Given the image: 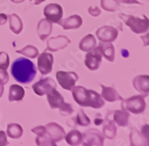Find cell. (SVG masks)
<instances>
[{"label": "cell", "instance_id": "obj_1", "mask_svg": "<svg viewBox=\"0 0 149 146\" xmlns=\"http://www.w3.org/2000/svg\"><path fill=\"white\" fill-rule=\"evenodd\" d=\"M10 72L17 82L26 85L34 80L37 74V70L31 61L27 58L20 57L13 62Z\"/></svg>", "mask_w": 149, "mask_h": 146}, {"label": "cell", "instance_id": "obj_2", "mask_svg": "<svg viewBox=\"0 0 149 146\" xmlns=\"http://www.w3.org/2000/svg\"><path fill=\"white\" fill-rule=\"evenodd\" d=\"M71 91L73 99L81 107H91L97 109L104 105V101L96 91L86 89L83 86H74Z\"/></svg>", "mask_w": 149, "mask_h": 146}, {"label": "cell", "instance_id": "obj_3", "mask_svg": "<svg viewBox=\"0 0 149 146\" xmlns=\"http://www.w3.org/2000/svg\"><path fill=\"white\" fill-rule=\"evenodd\" d=\"M119 17L122 19L125 25L128 26L135 34H143L148 30L149 20L145 15H143L144 19L134 17L132 15H126L124 14H120Z\"/></svg>", "mask_w": 149, "mask_h": 146}, {"label": "cell", "instance_id": "obj_4", "mask_svg": "<svg viewBox=\"0 0 149 146\" xmlns=\"http://www.w3.org/2000/svg\"><path fill=\"white\" fill-rule=\"evenodd\" d=\"M145 97L146 96L143 95H136L125 100L123 99L121 104L122 109L134 114H142L144 112L146 107Z\"/></svg>", "mask_w": 149, "mask_h": 146}, {"label": "cell", "instance_id": "obj_5", "mask_svg": "<svg viewBox=\"0 0 149 146\" xmlns=\"http://www.w3.org/2000/svg\"><path fill=\"white\" fill-rule=\"evenodd\" d=\"M56 78L60 85L67 91H71L79 79L78 74L72 71H58L56 74Z\"/></svg>", "mask_w": 149, "mask_h": 146}, {"label": "cell", "instance_id": "obj_6", "mask_svg": "<svg viewBox=\"0 0 149 146\" xmlns=\"http://www.w3.org/2000/svg\"><path fill=\"white\" fill-rule=\"evenodd\" d=\"M83 145L86 146L103 145L104 136L97 129H89L82 134Z\"/></svg>", "mask_w": 149, "mask_h": 146}, {"label": "cell", "instance_id": "obj_7", "mask_svg": "<svg viewBox=\"0 0 149 146\" xmlns=\"http://www.w3.org/2000/svg\"><path fill=\"white\" fill-rule=\"evenodd\" d=\"M43 14L46 19L52 23H58L63 15V10L61 5L57 3L49 4L44 8Z\"/></svg>", "mask_w": 149, "mask_h": 146}, {"label": "cell", "instance_id": "obj_8", "mask_svg": "<svg viewBox=\"0 0 149 146\" xmlns=\"http://www.w3.org/2000/svg\"><path fill=\"white\" fill-rule=\"evenodd\" d=\"M54 62V57L52 54L42 52L37 59V68L42 75H47L52 71V65Z\"/></svg>", "mask_w": 149, "mask_h": 146}, {"label": "cell", "instance_id": "obj_9", "mask_svg": "<svg viewBox=\"0 0 149 146\" xmlns=\"http://www.w3.org/2000/svg\"><path fill=\"white\" fill-rule=\"evenodd\" d=\"M102 59V54L100 49L95 47L86 54L85 65L91 71H96L100 66Z\"/></svg>", "mask_w": 149, "mask_h": 146}, {"label": "cell", "instance_id": "obj_10", "mask_svg": "<svg viewBox=\"0 0 149 146\" xmlns=\"http://www.w3.org/2000/svg\"><path fill=\"white\" fill-rule=\"evenodd\" d=\"M57 87L55 81L52 77H46L41 79L32 85V88L34 93L38 96H43L46 93L49 92L52 88Z\"/></svg>", "mask_w": 149, "mask_h": 146}, {"label": "cell", "instance_id": "obj_11", "mask_svg": "<svg viewBox=\"0 0 149 146\" xmlns=\"http://www.w3.org/2000/svg\"><path fill=\"white\" fill-rule=\"evenodd\" d=\"M119 31L112 26L105 25L98 28L96 31V36L102 42H112L118 37Z\"/></svg>", "mask_w": 149, "mask_h": 146}, {"label": "cell", "instance_id": "obj_12", "mask_svg": "<svg viewBox=\"0 0 149 146\" xmlns=\"http://www.w3.org/2000/svg\"><path fill=\"white\" fill-rule=\"evenodd\" d=\"M71 42L70 39L66 36L59 35L56 37H51L47 40V48L46 50L55 52L64 49Z\"/></svg>", "mask_w": 149, "mask_h": 146}, {"label": "cell", "instance_id": "obj_13", "mask_svg": "<svg viewBox=\"0 0 149 146\" xmlns=\"http://www.w3.org/2000/svg\"><path fill=\"white\" fill-rule=\"evenodd\" d=\"M46 134L54 143L61 141L64 139L66 133L63 127L55 123H51L46 125Z\"/></svg>", "mask_w": 149, "mask_h": 146}, {"label": "cell", "instance_id": "obj_14", "mask_svg": "<svg viewBox=\"0 0 149 146\" xmlns=\"http://www.w3.org/2000/svg\"><path fill=\"white\" fill-rule=\"evenodd\" d=\"M133 85L135 89L142 94L143 96H148L149 92V76L148 75H139L134 78Z\"/></svg>", "mask_w": 149, "mask_h": 146}, {"label": "cell", "instance_id": "obj_15", "mask_svg": "<svg viewBox=\"0 0 149 146\" xmlns=\"http://www.w3.org/2000/svg\"><path fill=\"white\" fill-rule=\"evenodd\" d=\"M82 22V18L80 16L73 15L64 19L63 20L61 19L58 23L62 26L64 30H74L79 28L81 26Z\"/></svg>", "mask_w": 149, "mask_h": 146}, {"label": "cell", "instance_id": "obj_16", "mask_svg": "<svg viewBox=\"0 0 149 146\" xmlns=\"http://www.w3.org/2000/svg\"><path fill=\"white\" fill-rule=\"evenodd\" d=\"M47 100L52 109L59 108L64 103V99L61 94L56 90L55 87L52 88L49 92L46 93Z\"/></svg>", "mask_w": 149, "mask_h": 146}, {"label": "cell", "instance_id": "obj_17", "mask_svg": "<svg viewBox=\"0 0 149 146\" xmlns=\"http://www.w3.org/2000/svg\"><path fill=\"white\" fill-rule=\"evenodd\" d=\"M52 32V24L46 19H42L38 22L37 25V33L40 39L45 41L46 38L51 35Z\"/></svg>", "mask_w": 149, "mask_h": 146}, {"label": "cell", "instance_id": "obj_18", "mask_svg": "<svg viewBox=\"0 0 149 146\" xmlns=\"http://www.w3.org/2000/svg\"><path fill=\"white\" fill-rule=\"evenodd\" d=\"M101 87H102V97L104 98V100L110 102V103H113V102L119 100H123V98L120 96V94L113 87H106L103 85H101Z\"/></svg>", "mask_w": 149, "mask_h": 146}, {"label": "cell", "instance_id": "obj_19", "mask_svg": "<svg viewBox=\"0 0 149 146\" xmlns=\"http://www.w3.org/2000/svg\"><path fill=\"white\" fill-rule=\"evenodd\" d=\"M98 48L100 49L102 56L109 62H113L115 57V48L111 42H100Z\"/></svg>", "mask_w": 149, "mask_h": 146}, {"label": "cell", "instance_id": "obj_20", "mask_svg": "<svg viewBox=\"0 0 149 146\" xmlns=\"http://www.w3.org/2000/svg\"><path fill=\"white\" fill-rule=\"evenodd\" d=\"M102 129H103L104 136L107 139H113L116 136V126L113 120H110L107 117L105 119Z\"/></svg>", "mask_w": 149, "mask_h": 146}, {"label": "cell", "instance_id": "obj_21", "mask_svg": "<svg viewBox=\"0 0 149 146\" xmlns=\"http://www.w3.org/2000/svg\"><path fill=\"white\" fill-rule=\"evenodd\" d=\"M130 114L126 110H117L114 111L113 121L119 126L126 127L129 123Z\"/></svg>", "mask_w": 149, "mask_h": 146}, {"label": "cell", "instance_id": "obj_22", "mask_svg": "<svg viewBox=\"0 0 149 146\" xmlns=\"http://www.w3.org/2000/svg\"><path fill=\"white\" fill-rule=\"evenodd\" d=\"M25 96V90L19 85H13L9 89L8 99L10 102L21 101Z\"/></svg>", "mask_w": 149, "mask_h": 146}, {"label": "cell", "instance_id": "obj_23", "mask_svg": "<svg viewBox=\"0 0 149 146\" xmlns=\"http://www.w3.org/2000/svg\"><path fill=\"white\" fill-rule=\"evenodd\" d=\"M65 139L70 145H79L83 143L82 134L78 130H72L65 135Z\"/></svg>", "mask_w": 149, "mask_h": 146}, {"label": "cell", "instance_id": "obj_24", "mask_svg": "<svg viewBox=\"0 0 149 146\" xmlns=\"http://www.w3.org/2000/svg\"><path fill=\"white\" fill-rule=\"evenodd\" d=\"M9 24H10V29L12 32L15 34H20L23 28V24L19 16L15 14L9 15Z\"/></svg>", "mask_w": 149, "mask_h": 146}, {"label": "cell", "instance_id": "obj_25", "mask_svg": "<svg viewBox=\"0 0 149 146\" xmlns=\"http://www.w3.org/2000/svg\"><path fill=\"white\" fill-rule=\"evenodd\" d=\"M96 46V39L93 34L84 37L79 43V48L83 51H90Z\"/></svg>", "mask_w": 149, "mask_h": 146}, {"label": "cell", "instance_id": "obj_26", "mask_svg": "<svg viewBox=\"0 0 149 146\" xmlns=\"http://www.w3.org/2000/svg\"><path fill=\"white\" fill-rule=\"evenodd\" d=\"M7 134L9 137L12 139H19L22 136L23 134V129L19 124L11 123L8 125Z\"/></svg>", "mask_w": 149, "mask_h": 146}, {"label": "cell", "instance_id": "obj_27", "mask_svg": "<svg viewBox=\"0 0 149 146\" xmlns=\"http://www.w3.org/2000/svg\"><path fill=\"white\" fill-rule=\"evenodd\" d=\"M101 6L106 11L115 12L119 10L120 4L118 0H101Z\"/></svg>", "mask_w": 149, "mask_h": 146}, {"label": "cell", "instance_id": "obj_28", "mask_svg": "<svg viewBox=\"0 0 149 146\" xmlns=\"http://www.w3.org/2000/svg\"><path fill=\"white\" fill-rule=\"evenodd\" d=\"M16 52L18 53V54H23V55L26 56L29 58H31V59H34L39 55V50H37V48L33 45H31L26 46L21 50H17Z\"/></svg>", "mask_w": 149, "mask_h": 146}, {"label": "cell", "instance_id": "obj_29", "mask_svg": "<svg viewBox=\"0 0 149 146\" xmlns=\"http://www.w3.org/2000/svg\"><path fill=\"white\" fill-rule=\"evenodd\" d=\"M76 122L81 126H88L91 123L90 118L86 116L83 109H81L78 111L76 116Z\"/></svg>", "mask_w": 149, "mask_h": 146}, {"label": "cell", "instance_id": "obj_30", "mask_svg": "<svg viewBox=\"0 0 149 146\" xmlns=\"http://www.w3.org/2000/svg\"><path fill=\"white\" fill-rule=\"evenodd\" d=\"M36 144L37 145L43 146V145H51V146H55L56 144L54 142H53L50 138L46 134H42L41 136H37L36 138Z\"/></svg>", "mask_w": 149, "mask_h": 146}, {"label": "cell", "instance_id": "obj_31", "mask_svg": "<svg viewBox=\"0 0 149 146\" xmlns=\"http://www.w3.org/2000/svg\"><path fill=\"white\" fill-rule=\"evenodd\" d=\"M10 64V58L7 53L0 52V68L7 70Z\"/></svg>", "mask_w": 149, "mask_h": 146}, {"label": "cell", "instance_id": "obj_32", "mask_svg": "<svg viewBox=\"0 0 149 146\" xmlns=\"http://www.w3.org/2000/svg\"><path fill=\"white\" fill-rule=\"evenodd\" d=\"M59 112L62 116H69L73 113V108L71 104L66 103L64 102L63 104L59 107Z\"/></svg>", "mask_w": 149, "mask_h": 146}, {"label": "cell", "instance_id": "obj_33", "mask_svg": "<svg viewBox=\"0 0 149 146\" xmlns=\"http://www.w3.org/2000/svg\"><path fill=\"white\" fill-rule=\"evenodd\" d=\"M9 80V76L6 70L0 68V84H7Z\"/></svg>", "mask_w": 149, "mask_h": 146}, {"label": "cell", "instance_id": "obj_34", "mask_svg": "<svg viewBox=\"0 0 149 146\" xmlns=\"http://www.w3.org/2000/svg\"><path fill=\"white\" fill-rule=\"evenodd\" d=\"M31 132L37 134V136H41V135L46 134V128L42 125L37 126L36 128L31 129Z\"/></svg>", "mask_w": 149, "mask_h": 146}, {"label": "cell", "instance_id": "obj_35", "mask_svg": "<svg viewBox=\"0 0 149 146\" xmlns=\"http://www.w3.org/2000/svg\"><path fill=\"white\" fill-rule=\"evenodd\" d=\"M9 143L7 139V136L4 131H0V146L8 145Z\"/></svg>", "mask_w": 149, "mask_h": 146}, {"label": "cell", "instance_id": "obj_36", "mask_svg": "<svg viewBox=\"0 0 149 146\" xmlns=\"http://www.w3.org/2000/svg\"><path fill=\"white\" fill-rule=\"evenodd\" d=\"M88 12L89 14L91 16H93V17H98V16L101 14V10L98 7H96V6H95V7H93V6L90 7Z\"/></svg>", "mask_w": 149, "mask_h": 146}, {"label": "cell", "instance_id": "obj_37", "mask_svg": "<svg viewBox=\"0 0 149 146\" xmlns=\"http://www.w3.org/2000/svg\"><path fill=\"white\" fill-rule=\"evenodd\" d=\"M119 2L124 4H138V5H142L137 0H118Z\"/></svg>", "mask_w": 149, "mask_h": 146}, {"label": "cell", "instance_id": "obj_38", "mask_svg": "<svg viewBox=\"0 0 149 146\" xmlns=\"http://www.w3.org/2000/svg\"><path fill=\"white\" fill-rule=\"evenodd\" d=\"M8 21V17L7 15H5V14H0V25H5Z\"/></svg>", "mask_w": 149, "mask_h": 146}, {"label": "cell", "instance_id": "obj_39", "mask_svg": "<svg viewBox=\"0 0 149 146\" xmlns=\"http://www.w3.org/2000/svg\"><path fill=\"white\" fill-rule=\"evenodd\" d=\"M31 2V3L33 4V5H40V4H41L42 2H45L46 0H29Z\"/></svg>", "mask_w": 149, "mask_h": 146}, {"label": "cell", "instance_id": "obj_40", "mask_svg": "<svg viewBox=\"0 0 149 146\" xmlns=\"http://www.w3.org/2000/svg\"><path fill=\"white\" fill-rule=\"evenodd\" d=\"M3 93H4V85L2 84H0V98L2 97Z\"/></svg>", "mask_w": 149, "mask_h": 146}, {"label": "cell", "instance_id": "obj_41", "mask_svg": "<svg viewBox=\"0 0 149 146\" xmlns=\"http://www.w3.org/2000/svg\"><path fill=\"white\" fill-rule=\"evenodd\" d=\"M103 123V119H99V120H97L96 119H95V124L96 125H99L100 124H102V123Z\"/></svg>", "mask_w": 149, "mask_h": 146}, {"label": "cell", "instance_id": "obj_42", "mask_svg": "<svg viewBox=\"0 0 149 146\" xmlns=\"http://www.w3.org/2000/svg\"><path fill=\"white\" fill-rule=\"evenodd\" d=\"M13 3H16V4H18V3H22L25 0H10Z\"/></svg>", "mask_w": 149, "mask_h": 146}]
</instances>
